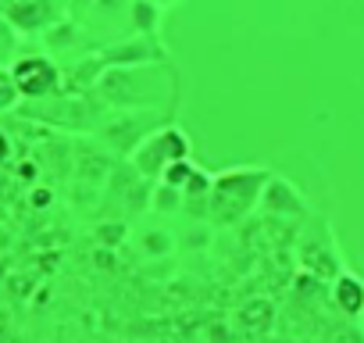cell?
Wrapping results in <instances>:
<instances>
[{
	"instance_id": "obj_1",
	"label": "cell",
	"mask_w": 364,
	"mask_h": 343,
	"mask_svg": "<svg viewBox=\"0 0 364 343\" xmlns=\"http://www.w3.org/2000/svg\"><path fill=\"white\" fill-rule=\"evenodd\" d=\"M268 179H272L268 168H232L225 176H215L211 179V215H208V222L225 226V229L250 222V215L261 208Z\"/></svg>"
},
{
	"instance_id": "obj_2",
	"label": "cell",
	"mask_w": 364,
	"mask_h": 343,
	"mask_svg": "<svg viewBox=\"0 0 364 343\" xmlns=\"http://www.w3.org/2000/svg\"><path fill=\"white\" fill-rule=\"evenodd\" d=\"M182 157H190V136L175 125H161V129H154L150 136L139 139V147L132 154V168L143 179L157 183L164 176V168L171 161H182Z\"/></svg>"
},
{
	"instance_id": "obj_3",
	"label": "cell",
	"mask_w": 364,
	"mask_h": 343,
	"mask_svg": "<svg viewBox=\"0 0 364 343\" xmlns=\"http://www.w3.org/2000/svg\"><path fill=\"white\" fill-rule=\"evenodd\" d=\"M261 215H272V218H286V222H304L307 215H311V208H307V201L286 183V179H279V176H272L268 179V186H264V197H261V208H257Z\"/></svg>"
},
{
	"instance_id": "obj_4",
	"label": "cell",
	"mask_w": 364,
	"mask_h": 343,
	"mask_svg": "<svg viewBox=\"0 0 364 343\" xmlns=\"http://www.w3.org/2000/svg\"><path fill=\"white\" fill-rule=\"evenodd\" d=\"M11 79H15L18 93H26V97H43V93H50V90L58 86V68H54L47 58H26V61L15 65Z\"/></svg>"
},
{
	"instance_id": "obj_5",
	"label": "cell",
	"mask_w": 364,
	"mask_h": 343,
	"mask_svg": "<svg viewBox=\"0 0 364 343\" xmlns=\"http://www.w3.org/2000/svg\"><path fill=\"white\" fill-rule=\"evenodd\" d=\"M332 307H336L343 318H350V322L364 318V279L353 275V272H343V275L332 283Z\"/></svg>"
},
{
	"instance_id": "obj_6",
	"label": "cell",
	"mask_w": 364,
	"mask_h": 343,
	"mask_svg": "<svg viewBox=\"0 0 364 343\" xmlns=\"http://www.w3.org/2000/svg\"><path fill=\"white\" fill-rule=\"evenodd\" d=\"M193 176H197V164H190V157H182V161H171V164L164 168V176H161V183L182 194V190L190 186V179H193Z\"/></svg>"
}]
</instances>
